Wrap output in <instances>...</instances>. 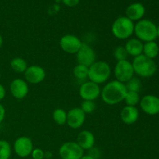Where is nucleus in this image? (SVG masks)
<instances>
[{
	"mask_svg": "<svg viewBox=\"0 0 159 159\" xmlns=\"http://www.w3.org/2000/svg\"><path fill=\"white\" fill-rule=\"evenodd\" d=\"M127 93L125 84L117 80L108 82L101 89V99L107 105H116L122 101Z\"/></svg>",
	"mask_w": 159,
	"mask_h": 159,
	"instance_id": "f257e3e1",
	"label": "nucleus"
},
{
	"mask_svg": "<svg viewBox=\"0 0 159 159\" xmlns=\"http://www.w3.org/2000/svg\"><path fill=\"white\" fill-rule=\"evenodd\" d=\"M110 65L103 61H96L89 67L88 79L94 83L100 85L107 82L111 75Z\"/></svg>",
	"mask_w": 159,
	"mask_h": 159,
	"instance_id": "f03ea898",
	"label": "nucleus"
},
{
	"mask_svg": "<svg viewBox=\"0 0 159 159\" xmlns=\"http://www.w3.org/2000/svg\"><path fill=\"white\" fill-rule=\"evenodd\" d=\"M132 65L134 74L142 78L152 77L157 71L155 62L143 54L134 58Z\"/></svg>",
	"mask_w": 159,
	"mask_h": 159,
	"instance_id": "7ed1b4c3",
	"label": "nucleus"
},
{
	"mask_svg": "<svg viewBox=\"0 0 159 159\" xmlns=\"http://www.w3.org/2000/svg\"><path fill=\"white\" fill-rule=\"evenodd\" d=\"M136 38L142 42L155 41L158 37L157 26L149 20H141L134 24V32Z\"/></svg>",
	"mask_w": 159,
	"mask_h": 159,
	"instance_id": "20e7f679",
	"label": "nucleus"
},
{
	"mask_svg": "<svg viewBox=\"0 0 159 159\" xmlns=\"http://www.w3.org/2000/svg\"><path fill=\"white\" fill-rule=\"evenodd\" d=\"M111 31L116 39L127 40L134 34V23L127 16H120L112 24Z\"/></svg>",
	"mask_w": 159,
	"mask_h": 159,
	"instance_id": "39448f33",
	"label": "nucleus"
},
{
	"mask_svg": "<svg viewBox=\"0 0 159 159\" xmlns=\"http://www.w3.org/2000/svg\"><path fill=\"white\" fill-rule=\"evenodd\" d=\"M113 74L116 80L125 84L134 75L132 63L127 60L117 61L113 69Z\"/></svg>",
	"mask_w": 159,
	"mask_h": 159,
	"instance_id": "423d86ee",
	"label": "nucleus"
},
{
	"mask_svg": "<svg viewBox=\"0 0 159 159\" xmlns=\"http://www.w3.org/2000/svg\"><path fill=\"white\" fill-rule=\"evenodd\" d=\"M58 153L61 159H80L84 155V150L75 141H68L60 147Z\"/></svg>",
	"mask_w": 159,
	"mask_h": 159,
	"instance_id": "0eeeda50",
	"label": "nucleus"
},
{
	"mask_svg": "<svg viewBox=\"0 0 159 159\" xmlns=\"http://www.w3.org/2000/svg\"><path fill=\"white\" fill-rule=\"evenodd\" d=\"M82 40L75 35L65 34L60 40V47L62 51L69 54H76L82 47Z\"/></svg>",
	"mask_w": 159,
	"mask_h": 159,
	"instance_id": "6e6552de",
	"label": "nucleus"
},
{
	"mask_svg": "<svg viewBox=\"0 0 159 159\" xmlns=\"http://www.w3.org/2000/svg\"><path fill=\"white\" fill-rule=\"evenodd\" d=\"M100 94L99 85L91 81L83 82L79 87V96L83 100L95 101L100 96Z\"/></svg>",
	"mask_w": 159,
	"mask_h": 159,
	"instance_id": "1a4fd4ad",
	"label": "nucleus"
},
{
	"mask_svg": "<svg viewBox=\"0 0 159 159\" xmlns=\"http://www.w3.org/2000/svg\"><path fill=\"white\" fill-rule=\"evenodd\" d=\"M76 59L78 64L90 67L96 61V53L90 45L86 43H82L79 51L76 53Z\"/></svg>",
	"mask_w": 159,
	"mask_h": 159,
	"instance_id": "9d476101",
	"label": "nucleus"
},
{
	"mask_svg": "<svg viewBox=\"0 0 159 159\" xmlns=\"http://www.w3.org/2000/svg\"><path fill=\"white\" fill-rule=\"evenodd\" d=\"M15 153L20 158H26L30 156L34 150V144L29 137H19L13 144Z\"/></svg>",
	"mask_w": 159,
	"mask_h": 159,
	"instance_id": "9b49d317",
	"label": "nucleus"
},
{
	"mask_svg": "<svg viewBox=\"0 0 159 159\" xmlns=\"http://www.w3.org/2000/svg\"><path fill=\"white\" fill-rule=\"evenodd\" d=\"M46 78V71L44 68L40 65L28 66L24 72V80L27 83L39 84L43 82Z\"/></svg>",
	"mask_w": 159,
	"mask_h": 159,
	"instance_id": "f8f14e48",
	"label": "nucleus"
},
{
	"mask_svg": "<svg viewBox=\"0 0 159 159\" xmlns=\"http://www.w3.org/2000/svg\"><path fill=\"white\" fill-rule=\"evenodd\" d=\"M85 113L80 107H74L67 113V124L71 129H79L85 121Z\"/></svg>",
	"mask_w": 159,
	"mask_h": 159,
	"instance_id": "ddd939ff",
	"label": "nucleus"
},
{
	"mask_svg": "<svg viewBox=\"0 0 159 159\" xmlns=\"http://www.w3.org/2000/svg\"><path fill=\"white\" fill-rule=\"evenodd\" d=\"M140 107L146 114L154 116L159 113V98L154 95L143 96L140 100Z\"/></svg>",
	"mask_w": 159,
	"mask_h": 159,
	"instance_id": "4468645a",
	"label": "nucleus"
},
{
	"mask_svg": "<svg viewBox=\"0 0 159 159\" xmlns=\"http://www.w3.org/2000/svg\"><path fill=\"white\" fill-rule=\"evenodd\" d=\"M9 90L15 99H23L27 96L30 89L28 83L24 79L17 78L12 81L9 85Z\"/></svg>",
	"mask_w": 159,
	"mask_h": 159,
	"instance_id": "2eb2a0df",
	"label": "nucleus"
},
{
	"mask_svg": "<svg viewBox=\"0 0 159 159\" xmlns=\"http://www.w3.org/2000/svg\"><path fill=\"white\" fill-rule=\"evenodd\" d=\"M120 116L122 122L126 125H132L138 121L139 118V111L136 107L126 106L121 110Z\"/></svg>",
	"mask_w": 159,
	"mask_h": 159,
	"instance_id": "dca6fc26",
	"label": "nucleus"
},
{
	"mask_svg": "<svg viewBox=\"0 0 159 159\" xmlns=\"http://www.w3.org/2000/svg\"><path fill=\"white\" fill-rule=\"evenodd\" d=\"M76 142L84 151H89L95 146L96 138H95L94 134L91 131L85 130L81 131L78 134Z\"/></svg>",
	"mask_w": 159,
	"mask_h": 159,
	"instance_id": "f3484780",
	"label": "nucleus"
},
{
	"mask_svg": "<svg viewBox=\"0 0 159 159\" xmlns=\"http://www.w3.org/2000/svg\"><path fill=\"white\" fill-rule=\"evenodd\" d=\"M144 14L145 8L144 5L140 2L132 3L126 9V16L133 22L142 20Z\"/></svg>",
	"mask_w": 159,
	"mask_h": 159,
	"instance_id": "a211bd4d",
	"label": "nucleus"
},
{
	"mask_svg": "<svg viewBox=\"0 0 159 159\" xmlns=\"http://www.w3.org/2000/svg\"><path fill=\"white\" fill-rule=\"evenodd\" d=\"M143 42L138 38H129V40L126 42L124 48L128 55L136 57L143 54Z\"/></svg>",
	"mask_w": 159,
	"mask_h": 159,
	"instance_id": "6ab92c4d",
	"label": "nucleus"
},
{
	"mask_svg": "<svg viewBox=\"0 0 159 159\" xmlns=\"http://www.w3.org/2000/svg\"><path fill=\"white\" fill-rule=\"evenodd\" d=\"M159 53V47L157 44L156 42L155 41H149L146 42L144 43L143 47V54L146 57L152 59L157 57Z\"/></svg>",
	"mask_w": 159,
	"mask_h": 159,
	"instance_id": "aec40b11",
	"label": "nucleus"
},
{
	"mask_svg": "<svg viewBox=\"0 0 159 159\" xmlns=\"http://www.w3.org/2000/svg\"><path fill=\"white\" fill-rule=\"evenodd\" d=\"M10 67L16 73H24L28 68L27 62L22 57H14L10 61Z\"/></svg>",
	"mask_w": 159,
	"mask_h": 159,
	"instance_id": "412c9836",
	"label": "nucleus"
},
{
	"mask_svg": "<svg viewBox=\"0 0 159 159\" xmlns=\"http://www.w3.org/2000/svg\"><path fill=\"white\" fill-rule=\"evenodd\" d=\"M52 117L57 125L64 126L67 124V112L64 109H55L52 113Z\"/></svg>",
	"mask_w": 159,
	"mask_h": 159,
	"instance_id": "4be33fe9",
	"label": "nucleus"
},
{
	"mask_svg": "<svg viewBox=\"0 0 159 159\" xmlns=\"http://www.w3.org/2000/svg\"><path fill=\"white\" fill-rule=\"evenodd\" d=\"M73 75L78 80H85L88 79L89 67L78 64L73 69Z\"/></svg>",
	"mask_w": 159,
	"mask_h": 159,
	"instance_id": "5701e85b",
	"label": "nucleus"
},
{
	"mask_svg": "<svg viewBox=\"0 0 159 159\" xmlns=\"http://www.w3.org/2000/svg\"><path fill=\"white\" fill-rule=\"evenodd\" d=\"M140 100H141V98H140L139 93L130 91H127L124 99L127 106H130V107H136L140 102Z\"/></svg>",
	"mask_w": 159,
	"mask_h": 159,
	"instance_id": "b1692460",
	"label": "nucleus"
},
{
	"mask_svg": "<svg viewBox=\"0 0 159 159\" xmlns=\"http://www.w3.org/2000/svg\"><path fill=\"white\" fill-rule=\"evenodd\" d=\"M12 155L11 145L7 141L0 140V159H9Z\"/></svg>",
	"mask_w": 159,
	"mask_h": 159,
	"instance_id": "393cba45",
	"label": "nucleus"
},
{
	"mask_svg": "<svg viewBox=\"0 0 159 159\" xmlns=\"http://www.w3.org/2000/svg\"><path fill=\"white\" fill-rule=\"evenodd\" d=\"M125 85L127 91L135 92V93H139L140 90L141 89V86H142L141 81L138 78L135 77H133L128 82H126Z\"/></svg>",
	"mask_w": 159,
	"mask_h": 159,
	"instance_id": "a878e982",
	"label": "nucleus"
},
{
	"mask_svg": "<svg viewBox=\"0 0 159 159\" xmlns=\"http://www.w3.org/2000/svg\"><path fill=\"white\" fill-rule=\"evenodd\" d=\"M113 57L116 61H120L127 60L128 54L124 47L119 46L116 47L113 51Z\"/></svg>",
	"mask_w": 159,
	"mask_h": 159,
	"instance_id": "bb28decb",
	"label": "nucleus"
},
{
	"mask_svg": "<svg viewBox=\"0 0 159 159\" xmlns=\"http://www.w3.org/2000/svg\"><path fill=\"white\" fill-rule=\"evenodd\" d=\"M80 108L85 114H90L96 110V106L94 101L83 100Z\"/></svg>",
	"mask_w": 159,
	"mask_h": 159,
	"instance_id": "cd10ccee",
	"label": "nucleus"
},
{
	"mask_svg": "<svg viewBox=\"0 0 159 159\" xmlns=\"http://www.w3.org/2000/svg\"><path fill=\"white\" fill-rule=\"evenodd\" d=\"M31 156L33 159H43L44 158V152L40 148H34Z\"/></svg>",
	"mask_w": 159,
	"mask_h": 159,
	"instance_id": "c85d7f7f",
	"label": "nucleus"
},
{
	"mask_svg": "<svg viewBox=\"0 0 159 159\" xmlns=\"http://www.w3.org/2000/svg\"><path fill=\"white\" fill-rule=\"evenodd\" d=\"M89 155L90 156L93 157V158H94L95 159H99V158H100L101 153L98 148L93 147V148H91L90 150H89Z\"/></svg>",
	"mask_w": 159,
	"mask_h": 159,
	"instance_id": "c756f323",
	"label": "nucleus"
},
{
	"mask_svg": "<svg viewBox=\"0 0 159 159\" xmlns=\"http://www.w3.org/2000/svg\"><path fill=\"white\" fill-rule=\"evenodd\" d=\"M62 2L68 7H74L79 3L80 0H61Z\"/></svg>",
	"mask_w": 159,
	"mask_h": 159,
	"instance_id": "7c9ffc66",
	"label": "nucleus"
},
{
	"mask_svg": "<svg viewBox=\"0 0 159 159\" xmlns=\"http://www.w3.org/2000/svg\"><path fill=\"white\" fill-rule=\"evenodd\" d=\"M6 117V108L0 102V124L3 122Z\"/></svg>",
	"mask_w": 159,
	"mask_h": 159,
	"instance_id": "2f4dec72",
	"label": "nucleus"
},
{
	"mask_svg": "<svg viewBox=\"0 0 159 159\" xmlns=\"http://www.w3.org/2000/svg\"><path fill=\"white\" fill-rule=\"evenodd\" d=\"M6 96V89H5L4 85H3L2 84L0 83V102L5 99Z\"/></svg>",
	"mask_w": 159,
	"mask_h": 159,
	"instance_id": "473e14b6",
	"label": "nucleus"
},
{
	"mask_svg": "<svg viewBox=\"0 0 159 159\" xmlns=\"http://www.w3.org/2000/svg\"><path fill=\"white\" fill-rule=\"evenodd\" d=\"M52 157V154H51V152H44V158H48L50 159Z\"/></svg>",
	"mask_w": 159,
	"mask_h": 159,
	"instance_id": "72a5a7b5",
	"label": "nucleus"
},
{
	"mask_svg": "<svg viewBox=\"0 0 159 159\" xmlns=\"http://www.w3.org/2000/svg\"><path fill=\"white\" fill-rule=\"evenodd\" d=\"M80 159H95V158H93L92 156H90L89 155H84Z\"/></svg>",
	"mask_w": 159,
	"mask_h": 159,
	"instance_id": "f704fd0d",
	"label": "nucleus"
},
{
	"mask_svg": "<svg viewBox=\"0 0 159 159\" xmlns=\"http://www.w3.org/2000/svg\"><path fill=\"white\" fill-rule=\"evenodd\" d=\"M3 42H4V40H3V37H2V34H0V49L2 48Z\"/></svg>",
	"mask_w": 159,
	"mask_h": 159,
	"instance_id": "c9c22d12",
	"label": "nucleus"
},
{
	"mask_svg": "<svg viewBox=\"0 0 159 159\" xmlns=\"http://www.w3.org/2000/svg\"><path fill=\"white\" fill-rule=\"evenodd\" d=\"M157 34H158V37H159V26L157 27Z\"/></svg>",
	"mask_w": 159,
	"mask_h": 159,
	"instance_id": "e433bc0d",
	"label": "nucleus"
},
{
	"mask_svg": "<svg viewBox=\"0 0 159 159\" xmlns=\"http://www.w3.org/2000/svg\"><path fill=\"white\" fill-rule=\"evenodd\" d=\"M1 77H2V74H1V71H0V79H1Z\"/></svg>",
	"mask_w": 159,
	"mask_h": 159,
	"instance_id": "4c0bfd02",
	"label": "nucleus"
}]
</instances>
